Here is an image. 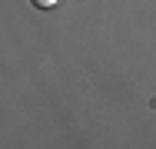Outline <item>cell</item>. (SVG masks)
Listing matches in <instances>:
<instances>
[{
  "mask_svg": "<svg viewBox=\"0 0 156 149\" xmlns=\"http://www.w3.org/2000/svg\"><path fill=\"white\" fill-rule=\"evenodd\" d=\"M37 10H50V7H57V0H30Z\"/></svg>",
  "mask_w": 156,
  "mask_h": 149,
  "instance_id": "obj_1",
  "label": "cell"
}]
</instances>
